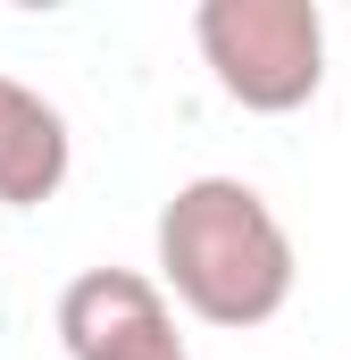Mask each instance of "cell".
<instances>
[{
	"instance_id": "2",
	"label": "cell",
	"mask_w": 351,
	"mask_h": 360,
	"mask_svg": "<svg viewBox=\"0 0 351 360\" xmlns=\"http://www.w3.org/2000/svg\"><path fill=\"white\" fill-rule=\"evenodd\" d=\"M192 42L218 92L251 117H293L326 84V17L318 0H201Z\"/></svg>"
},
{
	"instance_id": "4",
	"label": "cell",
	"mask_w": 351,
	"mask_h": 360,
	"mask_svg": "<svg viewBox=\"0 0 351 360\" xmlns=\"http://www.w3.org/2000/svg\"><path fill=\"white\" fill-rule=\"evenodd\" d=\"M67 168H76V134H67L59 101H42L34 84L8 76V92H0V201L42 210V201H59Z\"/></svg>"
},
{
	"instance_id": "1",
	"label": "cell",
	"mask_w": 351,
	"mask_h": 360,
	"mask_svg": "<svg viewBox=\"0 0 351 360\" xmlns=\"http://www.w3.org/2000/svg\"><path fill=\"white\" fill-rule=\"evenodd\" d=\"M151 252H159V293H176L201 327H226V335H251L267 327L284 302H293V235L284 218L267 210L260 184L243 176H192L159 201V226H151Z\"/></svg>"
},
{
	"instance_id": "5",
	"label": "cell",
	"mask_w": 351,
	"mask_h": 360,
	"mask_svg": "<svg viewBox=\"0 0 351 360\" xmlns=\"http://www.w3.org/2000/svg\"><path fill=\"white\" fill-rule=\"evenodd\" d=\"M0 92H8V76H0Z\"/></svg>"
},
{
	"instance_id": "3",
	"label": "cell",
	"mask_w": 351,
	"mask_h": 360,
	"mask_svg": "<svg viewBox=\"0 0 351 360\" xmlns=\"http://www.w3.org/2000/svg\"><path fill=\"white\" fill-rule=\"evenodd\" d=\"M59 344L67 360H184L168 293L143 269H84L59 293Z\"/></svg>"
}]
</instances>
